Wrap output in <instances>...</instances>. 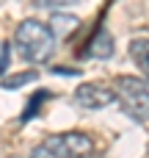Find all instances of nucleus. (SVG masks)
Here are the masks:
<instances>
[{
  "label": "nucleus",
  "mask_w": 149,
  "mask_h": 158,
  "mask_svg": "<svg viewBox=\"0 0 149 158\" xmlns=\"http://www.w3.org/2000/svg\"><path fill=\"white\" fill-rule=\"evenodd\" d=\"M14 44H17L19 56L25 61H33V64H44L55 53L53 31H50V25H44L39 19H22L14 31Z\"/></svg>",
  "instance_id": "f257e3e1"
},
{
  "label": "nucleus",
  "mask_w": 149,
  "mask_h": 158,
  "mask_svg": "<svg viewBox=\"0 0 149 158\" xmlns=\"http://www.w3.org/2000/svg\"><path fill=\"white\" fill-rule=\"evenodd\" d=\"M116 100L122 103L124 114L135 122L149 119V83L144 78L119 75L116 78Z\"/></svg>",
  "instance_id": "f03ea898"
},
{
  "label": "nucleus",
  "mask_w": 149,
  "mask_h": 158,
  "mask_svg": "<svg viewBox=\"0 0 149 158\" xmlns=\"http://www.w3.org/2000/svg\"><path fill=\"white\" fill-rule=\"evenodd\" d=\"M55 158H83L91 153V139L80 131H69V133H58L41 142Z\"/></svg>",
  "instance_id": "7ed1b4c3"
},
{
  "label": "nucleus",
  "mask_w": 149,
  "mask_h": 158,
  "mask_svg": "<svg viewBox=\"0 0 149 158\" xmlns=\"http://www.w3.org/2000/svg\"><path fill=\"white\" fill-rule=\"evenodd\" d=\"M116 100V92L105 83H83L75 89V103L80 108H105Z\"/></svg>",
  "instance_id": "20e7f679"
},
{
  "label": "nucleus",
  "mask_w": 149,
  "mask_h": 158,
  "mask_svg": "<svg viewBox=\"0 0 149 158\" xmlns=\"http://www.w3.org/2000/svg\"><path fill=\"white\" fill-rule=\"evenodd\" d=\"M86 56H91V58H111L113 56V36L108 28H97V33L88 39Z\"/></svg>",
  "instance_id": "39448f33"
},
{
  "label": "nucleus",
  "mask_w": 149,
  "mask_h": 158,
  "mask_svg": "<svg viewBox=\"0 0 149 158\" xmlns=\"http://www.w3.org/2000/svg\"><path fill=\"white\" fill-rule=\"evenodd\" d=\"M77 28H80V19H77L75 14H53V17H50V31H53V36H58V39L72 36Z\"/></svg>",
  "instance_id": "423d86ee"
},
{
  "label": "nucleus",
  "mask_w": 149,
  "mask_h": 158,
  "mask_svg": "<svg viewBox=\"0 0 149 158\" xmlns=\"http://www.w3.org/2000/svg\"><path fill=\"white\" fill-rule=\"evenodd\" d=\"M130 58L135 61V67L144 72L149 83V39H133L130 42Z\"/></svg>",
  "instance_id": "0eeeda50"
},
{
  "label": "nucleus",
  "mask_w": 149,
  "mask_h": 158,
  "mask_svg": "<svg viewBox=\"0 0 149 158\" xmlns=\"http://www.w3.org/2000/svg\"><path fill=\"white\" fill-rule=\"evenodd\" d=\"M50 97H53V92H47V89H44V92H36V94L30 97V103H28V108H25V111L19 114V125H25V122H30V119H33V117L39 114V108H41V103H47Z\"/></svg>",
  "instance_id": "6e6552de"
},
{
  "label": "nucleus",
  "mask_w": 149,
  "mask_h": 158,
  "mask_svg": "<svg viewBox=\"0 0 149 158\" xmlns=\"http://www.w3.org/2000/svg\"><path fill=\"white\" fill-rule=\"evenodd\" d=\"M39 78V72H33V69H28V72H17V75H8V78H3L0 81V86L3 89H19V86H25V83H33Z\"/></svg>",
  "instance_id": "1a4fd4ad"
},
{
  "label": "nucleus",
  "mask_w": 149,
  "mask_h": 158,
  "mask_svg": "<svg viewBox=\"0 0 149 158\" xmlns=\"http://www.w3.org/2000/svg\"><path fill=\"white\" fill-rule=\"evenodd\" d=\"M77 0H36V8H58V6H75Z\"/></svg>",
  "instance_id": "9d476101"
},
{
  "label": "nucleus",
  "mask_w": 149,
  "mask_h": 158,
  "mask_svg": "<svg viewBox=\"0 0 149 158\" xmlns=\"http://www.w3.org/2000/svg\"><path fill=\"white\" fill-rule=\"evenodd\" d=\"M8 53H11V44H3L0 47V75H6L8 69Z\"/></svg>",
  "instance_id": "9b49d317"
},
{
  "label": "nucleus",
  "mask_w": 149,
  "mask_h": 158,
  "mask_svg": "<svg viewBox=\"0 0 149 158\" xmlns=\"http://www.w3.org/2000/svg\"><path fill=\"white\" fill-rule=\"evenodd\" d=\"M30 158H55V156H53L44 144H36V147H33V153H30Z\"/></svg>",
  "instance_id": "f8f14e48"
},
{
  "label": "nucleus",
  "mask_w": 149,
  "mask_h": 158,
  "mask_svg": "<svg viewBox=\"0 0 149 158\" xmlns=\"http://www.w3.org/2000/svg\"><path fill=\"white\" fill-rule=\"evenodd\" d=\"M53 72L55 75H80V69H72V67H55Z\"/></svg>",
  "instance_id": "ddd939ff"
},
{
  "label": "nucleus",
  "mask_w": 149,
  "mask_h": 158,
  "mask_svg": "<svg viewBox=\"0 0 149 158\" xmlns=\"http://www.w3.org/2000/svg\"><path fill=\"white\" fill-rule=\"evenodd\" d=\"M147 158H149V150H147Z\"/></svg>",
  "instance_id": "4468645a"
}]
</instances>
